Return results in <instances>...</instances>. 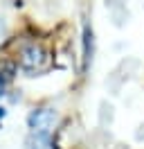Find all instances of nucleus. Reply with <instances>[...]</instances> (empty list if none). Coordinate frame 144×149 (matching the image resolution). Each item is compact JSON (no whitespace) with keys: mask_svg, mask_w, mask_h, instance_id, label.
Returning a JSON list of instances; mask_svg holds the SVG:
<instances>
[{"mask_svg":"<svg viewBox=\"0 0 144 149\" xmlns=\"http://www.w3.org/2000/svg\"><path fill=\"white\" fill-rule=\"evenodd\" d=\"M45 63V50L41 45H32L23 47V52H20V65L25 68V70H38V68H43Z\"/></svg>","mask_w":144,"mask_h":149,"instance_id":"nucleus-2","label":"nucleus"},{"mask_svg":"<svg viewBox=\"0 0 144 149\" xmlns=\"http://www.w3.org/2000/svg\"><path fill=\"white\" fill-rule=\"evenodd\" d=\"M2 93H5V84L0 81V97H2Z\"/></svg>","mask_w":144,"mask_h":149,"instance_id":"nucleus-7","label":"nucleus"},{"mask_svg":"<svg viewBox=\"0 0 144 149\" xmlns=\"http://www.w3.org/2000/svg\"><path fill=\"white\" fill-rule=\"evenodd\" d=\"M54 122H56V113L52 109H36L27 118V124H29V129L34 133H47Z\"/></svg>","mask_w":144,"mask_h":149,"instance_id":"nucleus-1","label":"nucleus"},{"mask_svg":"<svg viewBox=\"0 0 144 149\" xmlns=\"http://www.w3.org/2000/svg\"><path fill=\"white\" fill-rule=\"evenodd\" d=\"M5 36V25H2V20H0V38Z\"/></svg>","mask_w":144,"mask_h":149,"instance_id":"nucleus-6","label":"nucleus"},{"mask_svg":"<svg viewBox=\"0 0 144 149\" xmlns=\"http://www.w3.org/2000/svg\"><path fill=\"white\" fill-rule=\"evenodd\" d=\"M92 59V29L86 25L83 27V68H88Z\"/></svg>","mask_w":144,"mask_h":149,"instance_id":"nucleus-4","label":"nucleus"},{"mask_svg":"<svg viewBox=\"0 0 144 149\" xmlns=\"http://www.w3.org/2000/svg\"><path fill=\"white\" fill-rule=\"evenodd\" d=\"M14 74H16V63H14V61H7V59H2V61H0V81L7 84V81L14 79Z\"/></svg>","mask_w":144,"mask_h":149,"instance_id":"nucleus-5","label":"nucleus"},{"mask_svg":"<svg viewBox=\"0 0 144 149\" xmlns=\"http://www.w3.org/2000/svg\"><path fill=\"white\" fill-rule=\"evenodd\" d=\"M2 118H5V109H0V120H2Z\"/></svg>","mask_w":144,"mask_h":149,"instance_id":"nucleus-8","label":"nucleus"},{"mask_svg":"<svg viewBox=\"0 0 144 149\" xmlns=\"http://www.w3.org/2000/svg\"><path fill=\"white\" fill-rule=\"evenodd\" d=\"M29 149H56L50 133H34L29 140Z\"/></svg>","mask_w":144,"mask_h":149,"instance_id":"nucleus-3","label":"nucleus"}]
</instances>
